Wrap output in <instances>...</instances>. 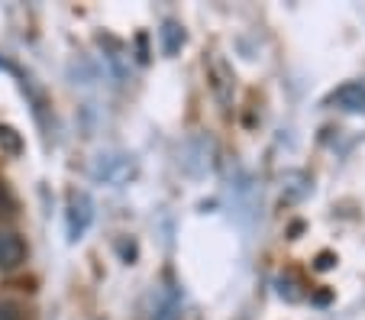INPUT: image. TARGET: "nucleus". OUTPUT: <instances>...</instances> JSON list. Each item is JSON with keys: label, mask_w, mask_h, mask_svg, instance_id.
<instances>
[{"label": "nucleus", "mask_w": 365, "mask_h": 320, "mask_svg": "<svg viewBox=\"0 0 365 320\" xmlns=\"http://www.w3.org/2000/svg\"><path fill=\"white\" fill-rule=\"evenodd\" d=\"M26 259V243L16 233H0V269H16Z\"/></svg>", "instance_id": "3"}, {"label": "nucleus", "mask_w": 365, "mask_h": 320, "mask_svg": "<svg viewBox=\"0 0 365 320\" xmlns=\"http://www.w3.org/2000/svg\"><path fill=\"white\" fill-rule=\"evenodd\" d=\"M0 146L7 149V153H20L23 149V140L20 136H16V130H10V126H0Z\"/></svg>", "instance_id": "7"}, {"label": "nucleus", "mask_w": 365, "mask_h": 320, "mask_svg": "<svg viewBox=\"0 0 365 320\" xmlns=\"http://www.w3.org/2000/svg\"><path fill=\"white\" fill-rule=\"evenodd\" d=\"M0 320H23L16 304H0Z\"/></svg>", "instance_id": "8"}, {"label": "nucleus", "mask_w": 365, "mask_h": 320, "mask_svg": "<svg viewBox=\"0 0 365 320\" xmlns=\"http://www.w3.org/2000/svg\"><path fill=\"white\" fill-rule=\"evenodd\" d=\"M178 314H181V304L172 288L155 291V298H152V320H178Z\"/></svg>", "instance_id": "4"}, {"label": "nucleus", "mask_w": 365, "mask_h": 320, "mask_svg": "<svg viewBox=\"0 0 365 320\" xmlns=\"http://www.w3.org/2000/svg\"><path fill=\"white\" fill-rule=\"evenodd\" d=\"M94 175L97 178H103V181H123L126 175H133V165L123 159V155H107V162H97V168H94Z\"/></svg>", "instance_id": "5"}, {"label": "nucleus", "mask_w": 365, "mask_h": 320, "mask_svg": "<svg viewBox=\"0 0 365 320\" xmlns=\"http://www.w3.org/2000/svg\"><path fill=\"white\" fill-rule=\"evenodd\" d=\"M181 42H185V33H181V26L168 20L165 26H162V49H165V56H175V52L181 49Z\"/></svg>", "instance_id": "6"}, {"label": "nucleus", "mask_w": 365, "mask_h": 320, "mask_svg": "<svg viewBox=\"0 0 365 320\" xmlns=\"http://www.w3.org/2000/svg\"><path fill=\"white\" fill-rule=\"evenodd\" d=\"M91 220H94V201H91L88 191H75L68 204V237L81 239L84 230L91 227Z\"/></svg>", "instance_id": "1"}, {"label": "nucleus", "mask_w": 365, "mask_h": 320, "mask_svg": "<svg viewBox=\"0 0 365 320\" xmlns=\"http://www.w3.org/2000/svg\"><path fill=\"white\" fill-rule=\"evenodd\" d=\"M330 107H339L346 113H362L365 110V81H346L327 100Z\"/></svg>", "instance_id": "2"}]
</instances>
